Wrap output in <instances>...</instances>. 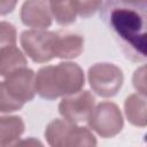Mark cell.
Returning a JSON list of instances; mask_svg holds the SVG:
<instances>
[{
    "label": "cell",
    "instance_id": "obj_5",
    "mask_svg": "<svg viewBox=\"0 0 147 147\" xmlns=\"http://www.w3.org/2000/svg\"><path fill=\"white\" fill-rule=\"evenodd\" d=\"M88 83L92 90L102 98H111L122 87V70L113 63H95L88 69Z\"/></svg>",
    "mask_w": 147,
    "mask_h": 147
},
{
    "label": "cell",
    "instance_id": "obj_3",
    "mask_svg": "<svg viewBox=\"0 0 147 147\" xmlns=\"http://www.w3.org/2000/svg\"><path fill=\"white\" fill-rule=\"evenodd\" d=\"M45 138L53 147H90L96 145L92 132L68 119H54L45 129Z\"/></svg>",
    "mask_w": 147,
    "mask_h": 147
},
{
    "label": "cell",
    "instance_id": "obj_2",
    "mask_svg": "<svg viewBox=\"0 0 147 147\" xmlns=\"http://www.w3.org/2000/svg\"><path fill=\"white\" fill-rule=\"evenodd\" d=\"M84 84L83 69L74 62L42 67L34 76L36 92L46 100H55L59 96L77 93Z\"/></svg>",
    "mask_w": 147,
    "mask_h": 147
},
{
    "label": "cell",
    "instance_id": "obj_15",
    "mask_svg": "<svg viewBox=\"0 0 147 147\" xmlns=\"http://www.w3.org/2000/svg\"><path fill=\"white\" fill-rule=\"evenodd\" d=\"M71 3L76 14L86 18L94 15L101 8L102 0H71Z\"/></svg>",
    "mask_w": 147,
    "mask_h": 147
},
{
    "label": "cell",
    "instance_id": "obj_8",
    "mask_svg": "<svg viewBox=\"0 0 147 147\" xmlns=\"http://www.w3.org/2000/svg\"><path fill=\"white\" fill-rule=\"evenodd\" d=\"M3 84L10 96L22 106L34 98V72L31 69L22 68L8 75Z\"/></svg>",
    "mask_w": 147,
    "mask_h": 147
},
{
    "label": "cell",
    "instance_id": "obj_17",
    "mask_svg": "<svg viewBox=\"0 0 147 147\" xmlns=\"http://www.w3.org/2000/svg\"><path fill=\"white\" fill-rule=\"evenodd\" d=\"M16 42V29L8 22H0V49L2 47L15 45Z\"/></svg>",
    "mask_w": 147,
    "mask_h": 147
},
{
    "label": "cell",
    "instance_id": "obj_9",
    "mask_svg": "<svg viewBox=\"0 0 147 147\" xmlns=\"http://www.w3.org/2000/svg\"><path fill=\"white\" fill-rule=\"evenodd\" d=\"M22 23L29 28L42 30L52 24V15L42 0H26L21 8Z\"/></svg>",
    "mask_w": 147,
    "mask_h": 147
},
{
    "label": "cell",
    "instance_id": "obj_13",
    "mask_svg": "<svg viewBox=\"0 0 147 147\" xmlns=\"http://www.w3.org/2000/svg\"><path fill=\"white\" fill-rule=\"evenodd\" d=\"M25 125L18 116H0V146L14 145L24 132Z\"/></svg>",
    "mask_w": 147,
    "mask_h": 147
},
{
    "label": "cell",
    "instance_id": "obj_6",
    "mask_svg": "<svg viewBox=\"0 0 147 147\" xmlns=\"http://www.w3.org/2000/svg\"><path fill=\"white\" fill-rule=\"evenodd\" d=\"M88 126L102 138H111L123 129V116L119 108L113 102L99 103L90 115Z\"/></svg>",
    "mask_w": 147,
    "mask_h": 147
},
{
    "label": "cell",
    "instance_id": "obj_14",
    "mask_svg": "<svg viewBox=\"0 0 147 147\" xmlns=\"http://www.w3.org/2000/svg\"><path fill=\"white\" fill-rule=\"evenodd\" d=\"M55 21L61 25H69L76 21V11L71 0H45Z\"/></svg>",
    "mask_w": 147,
    "mask_h": 147
},
{
    "label": "cell",
    "instance_id": "obj_18",
    "mask_svg": "<svg viewBox=\"0 0 147 147\" xmlns=\"http://www.w3.org/2000/svg\"><path fill=\"white\" fill-rule=\"evenodd\" d=\"M133 86L139 92V94L146 96V67L141 65L139 69L136 70L133 75Z\"/></svg>",
    "mask_w": 147,
    "mask_h": 147
},
{
    "label": "cell",
    "instance_id": "obj_20",
    "mask_svg": "<svg viewBox=\"0 0 147 147\" xmlns=\"http://www.w3.org/2000/svg\"><path fill=\"white\" fill-rule=\"evenodd\" d=\"M127 1H134V2H146V0H127Z\"/></svg>",
    "mask_w": 147,
    "mask_h": 147
},
{
    "label": "cell",
    "instance_id": "obj_1",
    "mask_svg": "<svg viewBox=\"0 0 147 147\" xmlns=\"http://www.w3.org/2000/svg\"><path fill=\"white\" fill-rule=\"evenodd\" d=\"M100 17L127 59L146 60V2L106 0Z\"/></svg>",
    "mask_w": 147,
    "mask_h": 147
},
{
    "label": "cell",
    "instance_id": "obj_19",
    "mask_svg": "<svg viewBox=\"0 0 147 147\" xmlns=\"http://www.w3.org/2000/svg\"><path fill=\"white\" fill-rule=\"evenodd\" d=\"M17 5V0H0V15L11 13Z\"/></svg>",
    "mask_w": 147,
    "mask_h": 147
},
{
    "label": "cell",
    "instance_id": "obj_12",
    "mask_svg": "<svg viewBox=\"0 0 147 147\" xmlns=\"http://www.w3.org/2000/svg\"><path fill=\"white\" fill-rule=\"evenodd\" d=\"M124 110L129 122L136 126L145 127L147 124L146 98L141 94H131L124 102Z\"/></svg>",
    "mask_w": 147,
    "mask_h": 147
},
{
    "label": "cell",
    "instance_id": "obj_10",
    "mask_svg": "<svg viewBox=\"0 0 147 147\" xmlns=\"http://www.w3.org/2000/svg\"><path fill=\"white\" fill-rule=\"evenodd\" d=\"M84 49V39L75 33H59L55 45V57L74 59L82 54Z\"/></svg>",
    "mask_w": 147,
    "mask_h": 147
},
{
    "label": "cell",
    "instance_id": "obj_16",
    "mask_svg": "<svg viewBox=\"0 0 147 147\" xmlns=\"http://www.w3.org/2000/svg\"><path fill=\"white\" fill-rule=\"evenodd\" d=\"M23 106L14 100L7 92L3 82H0V113H11L21 109Z\"/></svg>",
    "mask_w": 147,
    "mask_h": 147
},
{
    "label": "cell",
    "instance_id": "obj_7",
    "mask_svg": "<svg viewBox=\"0 0 147 147\" xmlns=\"http://www.w3.org/2000/svg\"><path fill=\"white\" fill-rule=\"evenodd\" d=\"M94 105L95 99L88 91H78L62 99L59 105V113L65 119L79 123L88 119Z\"/></svg>",
    "mask_w": 147,
    "mask_h": 147
},
{
    "label": "cell",
    "instance_id": "obj_4",
    "mask_svg": "<svg viewBox=\"0 0 147 147\" xmlns=\"http://www.w3.org/2000/svg\"><path fill=\"white\" fill-rule=\"evenodd\" d=\"M56 39L57 32L26 30L21 34V45L33 62L45 63L55 57Z\"/></svg>",
    "mask_w": 147,
    "mask_h": 147
},
{
    "label": "cell",
    "instance_id": "obj_11",
    "mask_svg": "<svg viewBox=\"0 0 147 147\" xmlns=\"http://www.w3.org/2000/svg\"><path fill=\"white\" fill-rule=\"evenodd\" d=\"M25 67L26 59L15 45H9L0 49V76L7 77Z\"/></svg>",
    "mask_w": 147,
    "mask_h": 147
}]
</instances>
